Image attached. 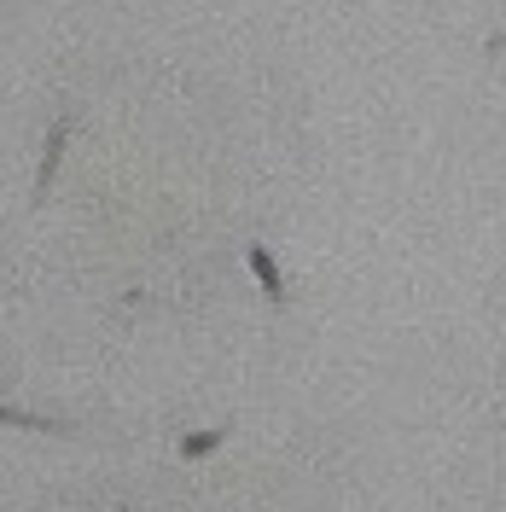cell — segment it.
I'll use <instances>...</instances> for the list:
<instances>
[{
	"label": "cell",
	"instance_id": "3",
	"mask_svg": "<svg viewBox=\"0 0 506 512\" xmlns=\"http://www.w3.org/2000/svg\"><path fill=\"white\" fill-rule=\"evenodd\" d=\"M0 425H18V431H41V437H70V431H76V425H64V419L24 414V408H6V402H0Z\"/></svg>",
	"mask_w": 506,
	"mask_h": 512
},
{
	"label": "cell",
	"instance_id": "2",
	"mask_svg": "<svg viewBox=\"0 0 506 512\" xmlns=\"http://www.w3.org/2000/svg\"><path fill=\"white\" fill-rule=\"evenodd\" d=\"M245 262H251L256 286L268 291V303H274V309H285V303H291V291H285V274H280V262L268 256V245H245Z\"/></svg>",
	"mask_w": 506,
	"mask_h": 512
},
{
	"label": "cell",
	"instance_id": "4",
	"mask_svg": "<svg viewBox=\"0 0 506 512\" xmlns=\"http://www.w3.org/2000/svg\"><path fill=\"white\" fill-rule=\"evenodd\" d=\"M227 431H233V425H210V431H187V437H181V460H210V454H216V448L227 443Z\"/></svg>",
	"mask_w": 506,
	"mask_h": 512
},
{
	"label": "cell",
	"instance_id": "1",
	"mask_svg": "<svg viewBox=\"0 0 506 512\" xmlns=\"http://www.w3.org/2000/svg\"><path fill=\"white\" fill-rule=\"evenodd\" d=\"M64 146H70V117H59V123L47 128L41 169H35V198H47V192H53V175H59V163H64Z\"/></svg>",
	"mask_w": 506,
	"mask_h": 512
},
{
	"label": "cell",
	"instance_id": "5",
	"mask_svg": "<svg viewBox=\"0 0 506 512\" xmlns=\"http://www.w3.org/2000/svg\"><path fill=\"white\" fill-rule=\"evenodd\" d=\"M117 512H128V507H117Z\"/></svg>",
	"mask_w": 506,
	"mask_h": 512
}]
</instances>
